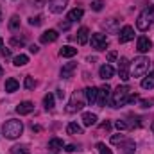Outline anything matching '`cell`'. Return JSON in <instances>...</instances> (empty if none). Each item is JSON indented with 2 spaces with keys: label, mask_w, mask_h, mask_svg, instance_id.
I'll return each instance as SVG.
<instances>
[{
  "label": "cell",
  "mask_w": 154,
  "mask_h": 154,
  "mask_svg": "<svg viewBox=\"0 0 154 154\" xmlns=\"http://www.w3.org/2000/svg\"><path fill=\"white\" fill-rule=\"evenodd\" d=\"M29 23L34 25V27L41 25V16H31V18H29Z\"/></svg>",
  "instance_id": "37"
},
{
  "label": "cell",
  "mask_w": 154,
  "mask_h": 154,
  "mask_svg": "<svg viewBox=\"0 0 154 154\" xmlns=\"http://www.w3.org/2000/svg\"><path fill=\"white\" fill-rule=\"evenodd\" d=\"M57 31L56 29H48V31H45L41 36H39V41L41 43H45V45H48V43H54L56 39H57Z\"/></svg>",
  "instance_id": "12"
},
{
  "label": "cell",
  "mask_w": 154,
  "mask_h": 154,
  "mask_svg": "<svg viewBox=\"0 0 154 154\" xmlns=\"http://www.w3.org/2000/svg\"><path fill=\"white\" fill-rule=\"evenodd\" d=\"M124 140H125V136H124V134H113V136H111V143H115V145L122 143Z\"/></svg>",
  "instance_id": "36"
},
{
  "label": "cell",
  "mask_w": 154,
  "mask_h": 154,
  "mask_svg": "<svg viewBox=\"0 0 154 154\" xmlns=\"http://www.w3.org/2000/svg\"><path fill=\"white\" fill-rule=\"evenodd\" d=\"M18 88H20V82H18L14 77H9V79H5V91H7V93H14Z\"/></svg>",
  "instance_id": "18"
},
{
  "label": "cell",
  "mask_w": 154,
  "mask_h": 154,
  "mask_svg": "<svg viewBox=\"0 0 154 154\" xmlns=\"http://www.w3.org/2000/svg\"><path fill=\"white\" fill-rule=\"evenodd\" d=\"M86 104V97H84V91H74L70 100H68V106H66V113H77L84 108Z\"/></svg>",
  "instance_id": "5"
},
{
  "label": "cell",
  "mask_w": 154,
  "mask_h": 154,
  "mask_svg": "<svg viewBox=\"0 0 154 154\" xmlns=\"http://www.w3.org/2000/svg\"><path fill=\"white\" fill-rule=\"evenodd\" d=\"M97 93H99V88H95V86H88V88L84 90V97H86V100H88L90 104L97 102Z\"/></svg>",
  "instance_id": "15"
},
{
  "label": "cell",
  "mask_w": 154,
  "mask_h": 154,
  "mask_svg": "<svg viewBox=\"0 0 154 154\" xmlns=\"http://www.w3.org/2000/svg\"><path fill=\"white\" fill-rule=\"evenodd\" d=\"M9 54H11V52H9V50H5V48H4V39L0 38V56H5V57H7V56H9Z\"/></svg>",
  "instance_id": "40"
},
{
  "label": "cell",
  "mask_w": 154,
  "mask_h": 154,
  "mask_svg": "<svg viewBox=\"0 0 154 154\" xmlns=\"http://www.w3.org/2000/svg\"><path fill=\"white\" fill-rule=\"evenodd\" d=\"M2 74H4V70H2V66H0V75H2Z\"/></svg>",
  "instance_id": "47"
},
{
  "label": "cell",
  "mask_w": 154,
  "mask_h": 154,
  "mask_svg": "<svg viewBox=\"0 0 154 154\" xmlns=\"http://www.w3.org/2000/svg\"><path fill=\"white\" fill-rule=\"evenodd\" d=\"M102 7H104L102 0H93V2H91V9H93V11H102Z\"/></svg>",
  "instance_id": "35"
},
{
  "label": "cell",
  "mask_w": 154,
  "mask_h": 154,
  "mask_svg": "<svg viewBox=\"0 0 154 154\" xmlns=\"http://www.w3.org/2000/svg\"><path fill=\"white\" fill-rule=\"evenodd\" d=\"M116 57H118V54H116L115 50H113V52H108V61H109V63H113Z\"/></svg>",
  "instance_id": "42"
},
{
  "label": "cell",
  "mask_w": 154,
  "mask_h": 154,
  "mask_svg": "<svg viewBox=\"0 0 154 154\" xmlns=\"http://www.w3.org/2000/svg\"><path fill=\"white\" fill-rule=\"evenodd\" d=\"M129 93H131V90H129V86L127 84H122V86H116L115 91H111V108H122V106H125V102H127V97H129Z\"/></svg>",
  "instance_id": "2"
},
{
  "label": "cell",
  "mask_w": 154,
  "mask_h": 154,
  "mask_svg": "<svg viewBox=\"0 0 154 154\" xmlns=\"http://www.w3.org/2000/svg\"><path fill=\"white\" fill-rule=\"evenodd\" d=\"M77 41H79V45H86L90 41V31H88V27H81L77 31Z\"/></svg>",
  "instance_id": "16"
},
{
  "label": "cell",
  "mask_w": 154,
  "mask_h": 154,
  "mask_svg": "<svg viewBox=\"0 0 154 154\" xmlns=\"http://www.w3.org/2000/svg\"><path fill=\"white\" fill-rule=\"evenodd\" d=\"M129 68H131L129 61H127L125 57H120V61H118V75H120L122 81H129V79H131V72H129Z\"/></svg>",
  "instance_id": "8"
},
{
  "label": "cell",
  "mask_w": 154,
  "mask_h": 154,
  "mask_svg": "<svg viewBox=\"0 0 154 154\" xmlns=\"http://www.w3.org/2000/svg\"><path fill=\"white\" fill-rule=\"evenodd\" d=\"M102 25H104L106 31H115L116 27H118V20H116V18H109V20L102 22Z\"/></svg>",
  "instance_id": "29"
},
{
  "label": "cell",
  "mask_w": 154,
  "mask_h": 154,
  "mask_svg": "<svg viewBox=\"0 0 154 154\" xmlns=\"http://www.w3.org/2000/svg\"><path fill=\"white\" fill-rule=\"evenodd\" d=\"M90 43H91V47H93L95 50H106V48H108V38H106V34H102V32L91 34V36H90Z\"/></svg>",
  "instance_id": "7"
},
{
  "label": "cell",
  "mask_w": 154,
  "mask_h": 154,
  "mask_svg": "<svg viewBox=\"0 0 154 154\" xmlns=\"http://www.w3.org/2000/svg\"><path fill=\"white\" fill-rule=\"evenodd\" d=\"M23 86H25V90H34V86H36V81H34L31 75H25Z\"/></svg>",
  "instance_id": "30"
},
{
  "label": "cell",
  "mask_w": 154,
  "mask_h": 154,
  "mask_svg": "<svg viewBox=\"0 0 154 154\" xmlns=\"http://www.w3.org/2000/svg\"><path fill=\"white\" fill-rule=\"evenodd\" d=\"M66 5H68V0H48V9L56 14L63 13L66 9Z\"/></svg>",
  "instance_id": "10"
},
{
  "label": "cell",
  "mask_w": 154,
  "mask_h": 154,
  "mask_svg": "<svg viewBox=\"0 0 154 154\" xmlns=\"http://www.w3.org/2000/svg\"><path fill=\"white\" fill-rule=\"evenodd\" d=\"M151 129H152V133H154V122H152V125H151Z\"/></svg>",
  "instance_id": "48"
},
{
  "label": "cell",
  "mask_w": 154,
  "mask_h": 154,
  "mask_svg": "<svg viewBox=\"0 0 154 154\" xmlns=\"http://www.w3.org/2000/svg\"><path fill=\"white\" fill-rule=\"evenodd\" d=\"M142 88L143 90H152L154 88V72H151L147 77L142 79Z\"/></svg>",
  "instance_id": "26"
},
{
  "label": "cell",
  "mask_w": 154,
  "mask_h": 154,
  "mask_svg": "<svg viewBox=\"0 0 154 154\" xmlns=\"http://www.w3.org/2000/svg\"><path fill=\"white\" fill-rule=\"evenodd\" d=\"M152 48V41L147 38V36H140L138 41H136V50L140 52V54H145V52H149Z\"/></svg>",
  "instance_id": "9"
},
{
  "label": "cell",
  "mask_w": 154,
  "mask_h": 154,
  "mask_svg": "<svg viewBox=\"0 0 154 154\" xmlns=\"http://www.w3.org/2000/svg\"><path fill=\"white\" fill-rule=\"evenodd\" d=\"M66 133L68 134H72V136H77V134H82V127L75 124V122H70L68 125H66Z\"/></svg>",
  "instance_id": "24"
},
{
  "label": "cell",
  "mask_w": 154,
  "mask_h": 154,
  "mask_svg": "<svg viewBox=\"0 0 154 154\" xmlns=\"http://www.w3.org/2000/svg\"><path fill=\"white\" fill-rule=\"evenodd\" d=\"M97 124V115L95 113H82V125L84 127H91Z\"/></svg>",
  "instance_id": "19"
},
{
  "label": "cell",
  "mask_w": 154,
  "mask_h": 154,
  "mask_svg": "<svg viewBox=\"0 0 154 154\" xmlns=\"http://www.w3.org/2000/svg\"><path fill=\"white\" fill-rule=\"evenodd\" d=\"M18 29H20V16L13 14L9 20V31H18Z\"/></svg>",
  "instance_id": "28"
},
{
  "label": "cell",
  "mask_w": 154,
  "mask_h": 154,
  "mask_svg": "<svg viewBox=\"0 0 154 154\" xmlns=\"http://www.w3.org/2000/svg\"><path fill=\"white\" fill-rule=\"evenodd\" d=\"M48 149H50L52 152L61 151V149H63V140H61V138H50V140H48Z\"/></svg>",
  "instance_id": "21"
},
{
  "label": "cell",
  "mask_w": 154,
  "mask_h": 154,
  "mask_svg": "<svg viewBox=\"0 0 154 154\" xmlns=\"http://www.w3.org/2000/svg\"><path fill=\"white\" fill-rule=\"evenodd\" d=\"M120 145H122V151H124L125 154H133L134 151H136V143H134L133 140H124Z\"/></svg>",
  "instance_id": "22"
},
{
  "label": "cell",
  "mask_w": 154,
  "mask_h": 154,
  "mask_svg": "<svg viewBox=\"0 0 154 154\" xmlns=\"http://www.w3.org/2000/svg\"><path fill=\"white\" fill-rule=\"evenodd\" d=\"M152 104H154L152 99H143V100H140V106H142V108H152Z\"/></svg>",
  "instance_id": "38"
},
{
  "label": "cell",
  "mask_w": 154,
  "mask_h": 154,
  "mask_svg": "<svg viewBox=\"0 0 154 154\" xmlns=\"http://www.w3.org/2000/svg\"><path fill=\"white\" fill-rule=\"evenodd\" d=\"M100 129H102V131H109V129H111V124H109V122L106 120V122H104V124L100 125Z\"/></svg>",
  "instance_id": "43"
},
{
  "label": "cell",
  "mask_w": 154,
  "mask_h": 154,
  "mask_svg": "<svg viewBox=\"0 0 154 154\" xmlns=\"http://www.w3.org/2000/svg\"><path fill=\"white\" fill-rule=\"evenodd\" d=\"M34 111V104L31 102V100H23V102H20L18 106H16V113L18 115H29V113H32Z\"/></svg>",
  "instance_id": "13"
},
{
  "label": "cell",
  "mask_w": 154,
  "mask_h": 154,
  "mask_svg": "<svg viewBox=\"0 0 154 154\" xmlns=\"http://www.w3.org/2000/svg\"><path fill=\"white\" fill-rule=\"evenodd\" d=\"M54 102H56V97H54L52 93H47V95L43 97V106H45L47 111H52V109H54Z\"/></svg>",
  "instance_id": "23"
},
{
  "label": "cell",
  "mask_w": 154,
  "mask_h": 154,
  "mask_svg": "<svg viewBox=\"0 0 154 154\" xmlns=\"http://www.w3.org/2000/svg\"><path fill=\"white\" fill-rule=\"evenodd\" d=\"M11 154H29V151H27L25 147L16 145V147H13V149H11Z\"/></svg>",
  "instance_id": "34"
},
{
  "label": "cell",
  "mask_w": 154,
  "mask_h": 154,
  "mask_svg": "<svg viewBox=\"0 0 154 154\" xmlns=\"http://www.w3.org/2000/svg\"><path fill=\"white\" fill-rule=\"evenodd\" d=\"M154 23V5H147L140 14H138V20H136V29L145 32L149 31V27Z\"/></svg>",
  "instance_id": "3"
},
{
  "label": "cell",
  "mask_w": 154,
  "mask_h": 154,
  "mask_svg": "<svg viewBox=\"0 0 154 154\" xmlns=\"http://www.w3.org/2000/svg\"><path fill=\"white\" fill-rule=\"evenodd\" d=\"M82 14H84V11H82L81 7H75V9H72V11L68 13L66 20H68V22H79V20L82 18Z\"/></svg>",
  "instance_id": "20"
},
{
  "label": "cell",
  "mask_w": 154,
  "mask_h": 154,
  "mask_svg": "<svg viewBox=\"0 0 154 154\" xmlns=\"http://www.w3.org/2000/svg\"><path fill=\"white\" fill-rule=\"evenodd\" d=\"M23 45H25V39L23 38H18V36L11 38V47H23Z\"/></svg>",
  "instance_id": "33"
},
{
  "label": "cell",
  "mask_w": 154,
  "mask_h": 154,
  "mask_svg": "<svg viewBox=\"0 0 154 154\" xmlns=\"http://www.w3.org/2000/svg\"><path fill=\"white\" fill-rule=\"evenodd\" d=\"M75 54H77V48L70 47V45H66V47L59 48V56H61V57H74Z\"/></svg>",
  "instance_id": "25"
},
{
  "label": "cell",
  "mask_w": 154,
  "mask_h": 154,
  "mask_svg": "<svg viewBox=\"0 0 154 154\" xmlns=\"http://www.w3.org/2000/svg\"><path fill=\"white\" fill-rule=\"evenodd\" d=\"M70 25H72V22H59V29H63V31H68L70 29Z\"/></svg>",
  "instance_id": "41"
},
{
  "label": "cell",
  "mask_w": 154,
  "mask_h": 154,
  "mask_svg": "<svg viewBox=\"0 0 154 154\" xmlns=\"http://www.w3.org/2000/svg\"><path fill=\"white\" fill-rule=\"evenodd\" d=\"M109 99H111V86H109V84L100 86V88H99V93H97V104H99V108L108 106Z\"/></svg>",
  "instance_id": "6"
},
{
  "label": "cell",
  "mask_w": 154,
  "mask_h": 154,
  "mask_svg": "<svg viewBox=\"0 0 154 154\" xmlns=\"http://www.w3.org/2000/svg\"><path fill=\"white\" fill-rule=\"evenodd\" d=\"M113 75H115V70H113L111 65H102V66H100V70H99V77H100V79L108 81V79H111Z\"/></svg>",
  "instance_id": "14"
},
{
  "label": "cell",
  "mask_w": 154,
  "mask_h": 154,
  "mask_svg": "<svg viewBox=\"0 0 154 154\" xmlns=\"http://www.w3.org/2000/svg\"><path fill=\"white\" fill-rule=\"evenodd\" d=\"M75 68H77V63H66V65L61 68V77H63V79H70Z\"/></svg>",
  "instance_id": "17"
},
{
  "label": "cell",
  "mask_w": 154,
  "mask_h": 154,
  "mask_svg": "<svg viewBox=\"0 0 154 154\" xmlns=\"http://www.w3.org/2000/svg\"><path fill=\"white\" fill-rule=\"evenodd\" d=\"M131 39H134V29H133L131 25L122 27V31H120V34H118V41H120V43H127V41H131Z\"/></svg>",
  "instance_id": "11"
},
{
  "label": "cell",
  "mask_w": 154,
  "mask_h": 154,
  "mask_svg": "<svg viewBox=\"0 0 154 154\" xmlns=\"http://www.w3.org/2000/svg\"><path fill=\"white\" fill-rule=\"evenodd\" d=\"M115 127L118 131H127V129H129V124H127V120H116Z\"/></svg>",
  "instance_id": "31"
},
{
  "label": "cell",
  "mask_w": 154,
  "mask_h": 154,
  "mask_svg": "<svg viewBox=\"0 0 154 154\" xmlns=\"http://www.w3.org/2000/svg\"><path fill=\"white\" fill-rule=\"evenodd\" d=\"M136 100H140V97H138V93H133V95L127 97V102H125V104H134Z\"/></svg>",
  "instance_id": "39"
},
{
  "label": "cell",
  "mask_w": 154,
  "mask_h": 154,
  "mask_svg": "<svg viewBox=\"0 0 154 154\" xmlns=\"http://www.w3.org/2000/svg\"><path fill=\"white\" fill-rule=\"evenodd\" d=\"M57 97H59V99H63V97H65V91H61V90H57Z\"/></svg>",
  "instance_id": "46"
},
{
  "label": "cell",
  "mask_w": 154,
  "mask_h": 154,
  "mask_svg": "<svg viewBox=\"0 0 154 154\" xmlns=\"http://www.w3.org/2000/svg\"><path fill=\"white\" fill-rule=\"evenodd\" d=\"M22 133H23V124H22V120L11 118V120H7V122L2 125V134H4L5 138H9V140L20 138Z\"/></svg>",
  "instance_id": "1"
},
{
  "label": "cell",
  "mask_w": 154,
  "mask_h": 154,
  "mask_svg": "<svg viewBox=\"0 0 154 154\" xmlns=\"http://www.w3.org/2000/svg\"><path fill=\"white\" fill-rule=\"evenodd\" d=\"M97 151H99V154H113V152H111V149H108V147H106V143H102V142H99V143H97Z\"/></svg>",
  "instance_id": "32"
},
{
  "label": "cell",
  "mask_w": 154,
  "mask_h": 154,
  "mask_svg": "<svg viewBox=\"0 0 154 154\" xmlns=\"http://www.w3.org/2000/svg\"><path fill=\"white\" fill-rule=\"evenodd\" d=\"M65 151H66V152H74V151H75V145H66Z\"/></svg>",
  "instance_id": "45"
},
{
  "label": "cell",
  "mask_w": 154,
  "mask_h": 154,
  "mask_svg": "<svg viewBox=\"0 0 154 154\" xmlns=\"http://www.w3.org/2000/svg\"><path fill=\"white\" fill-rule=\"evenodd\" d=\"M29 50H31L32 54H38V52H39V47H38V45H31V48H29Z\"/></svg>",
  "instance_id": "44"
},
{
  "label": "cell",
  "mask_w": 154,
  "mask_h": 154,
  "mask_svg": "<svg viewBox=\"0 0 154 154\" xmlns=\"http://www.w3.org/2000/svg\"><path fill=\"white\" fill-rule=\"evenodd\" d=\"M149 66H151V59L145 57V56H140V57H136V59L133 61V65H131V75L133 77L145 75V74L149 72Z\"/></svg>",
  "instance_id": "4"
},
{
  "label": "cell",
  "mask_w": 154,
  "mask_h": 154,
  "mask_svg": "<svg viewBox=\"0 0 154 154\" xmlns=\"http://www.w3.org/2000/svg\"><path fill=\"white\" fill-rule=\"evenodd\" d=\"M27 63H29V57H27L25 54H18V56L13 59V65H14V66H25Z\"/></svg>",
  "instance_id": "27"
}]
</instances>
